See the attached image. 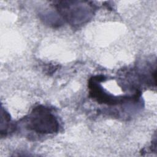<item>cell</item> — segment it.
I'll use <instances>...</instances> for the list:
<instances>
[{"mask_svg": "<svg viewBox=\"0 0 157 157\" xmlns=\"http://www.w3.org/2000/svg\"><path fill=\"white\" fill-rule=\"evenodd\" d=\"M56 5L58 12L68 23L72 25H80L86 21L91 17L92 9L91 6L86 5H68L64 2Z\"/></svg>", "mask_w": 157, "mask_h": 157, "instance_id": "obj_3", "label": "cell"}, {"mask_svg": "<svg viewBox=\"0 0 157 157\" xmlns=\"http://www.w3.org/2000/svg\"><path fill=\"white\" fill-rule=\"evenodd\" d=\"M105 77L104 75H99L91 77L88 81V88L90 97L95 100L99 104H105L109 105H115L132 100H137L139 97V92H137L133 96H115L107 93L101 85Z\"/></svg>", "mask_w": 157, "mask_h": 157, "instance_id": "obj_2", "label": "cell"}, {"mask_svg": "<svg viewBox=\"0 0 157 157\" xmlns=\"http://www.w3.org/2000/svg\"><path fill=\"white\" fill-rule=\"evenodd\" d=\"M26 128L39 134H53L59 129V122L51 110L44 105H37L25 118Z\"/></svg>", "mask_w": 157, "mask_h": 157, "instance_id": "obj_1", "label": "cell"}]
</instances>
